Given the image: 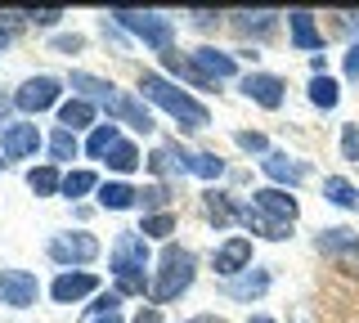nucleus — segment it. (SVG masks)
I'll use <instances>...</instances> for the list:
<instances>
[{
  "label": "nucleus",
  "instance_id": "obj_45",
  "mask_svg": "<svg viewBox=\"0 0 359 323\" xmlns=\"http://www.w3.org/2000/svg\"><path fill=\"white\" fill-rule=\"evenodd\" d=\"M5 46H9V27L0 23V50H5Z\"/></svg>",
  "mask_w": 359,
  "mask_h": 323
},
{
  "label": "nucleus",
  "instance_id": "obj_35",
  "mask_svg": "<svg viewBox=\"0 0 359 323\" xmlns=\"http://www.w3.org/2000/svg\"><path fill=\"white\" fill-rule=\"evenodd\" d=\"M341 153L346 162H359V126H341Z\"/></svg>",
  "mask_w": 359,
  "mask_h": 323
},
{
  "label": "nucleus",
  "instance_id": "obj_15",
  "mask_svg": "<svg viewBox=\"0 0 359 323\" xmlns=\"http://www.w3.org/2000/svg\"><path fill=\"white\" fill-rule=\"evenodd\" d=\"M149 171L153 175H194V153H184L180 144H162V149H153Z\"/></svg>",
  "mask_w": 359,
  "mask_h": 323
},
{
  "label": "nucleus",
  "instance_id": "obj_22",
  "mask_svg": "<svg viewBox=\"0 0 359 323\" xmlns=\"http://www.w3.org/2000/svg\"><path fill=\"white\" fill-rule=\"evenodd\" d=\"M135 202H140V188H130V184H121V180L99 184V207H104V211H126Z\"/></svg>",
  "mask_w": 359,
  "mask_h": 323
},
{
  "label": "nucleus",
  "instance_id": "obj_11",
  "mask_svg": "<svg viewBox=\"0 0 359 323\" xmlns=\"http://www.w3.org/2000/svg\"><path fill=\"white\" fill-rule=\"evenodd\" d=\"M104 108H108V117L126 121L130 130H140V135H149V130H153V113H149L144 104H135L130 95H121V90H112V95L104 99Z\"/></svg>",
  "mask_w": 359,
  "mask_h": 323
},
{
  "label": "nucleus",
  "instance_id": "obj_28",
  "mask_svg": "<svg viewBox=\"0 0 359 323\" xmlns=\"http://www.w3.org/2000/svg\"><path fill=\"white\" fill-rule=\"evenodd\" d=\"M104 162H108V171H117V175H126V171H135V166H140V149H135V144H130V139H121V144H117V149H112V153H108V158H104Z\"/></svg>",
  "mask_w": 359,
  "mask_h": 323
},
{
  "label": "nucleus",
  "instance_id": "obj_32",
  "mask_svg": "<svg viewBox=\"0 0 359 323\" xmlns=\"http://www.w3.org/2000/svg\"><path fill=\"white\" fill-rule=\"evenodd\" d=\"M140 207H144V211H153V216H162V211L171 207V188H166V184H149V188H140Z\"/></svg>",
  "mask_w": 359,
  "mask_h": 323
},
{
  "label": "nucleus",
  "instance_id": "obj_40",
  "mask_svg": "<svg viewBox=\"0 0 359 323\" xmlns=\"http://www.w3.org/2000/svg\"><path fill=\"white\" fill-rule=\"evenodd\" d=\"M54 50H59V54H76V50H81V36H59Z\"/></svg>",
  "mask_w": 359,
  "mask_h": 323
},
{
  "label": "nucleus",
  "instance_id": "obj_14",
  "mask_svg": "<svg viewBox=\"0 0 359 323\" xmlns=\"http://www.w3.org/2000/svg\"><path fill=\"white\" fill-rule=\"evenodd\" d=\"M283 76H269V72H247L243 76V95L247 99H256L261 108H278L283 104Z\"/></svg>",
  "mask_w": 359,
  "mask_h": 323
},
{
  "label": "nucleus",
  "instance_id": "obj_5",
  "mask_svg": "<svg viewBox=\"0 0 359 323\" xmlns=\"http://www.w3.org/2000/svg\"><path fill=\"white\" fill-rule=\"evenodd\" d=\"M99 256V238L95 233H54L50 238V261L54 265H90Z\"/></svg>",
  "mask_w": 359,
  "mask_h": 323
},
{
  "label": "nucleus",
  "instance_id": "obj_47",
  "mask_svg": "<svg viewBox=\"0 0 359 323\" xmlns=\"http://www.w3.org/2000/svg\"><path fill=\"white\" fill-rule=\"evenodd\" d=\"M252 323H274V319H269V315H256V319H252Z\"/></svg>",
  "mask_w": 359,
  "mask_h": 323
},
{
  "label": "nucleus",
  "instance_id": "obj_20",
  "mask_svg": "<svg viewBox=\"0 0 359 323\" xmlns=\"http://www.w3.org/2000/svg\"><path fill=\"white\" fill-rule=\"evenodd\" d=\"M269 292V270H247L243 278H229V283H224V296L229 301H256V296H265Z\"/></svg>",
  "mask_w": 359,
  "mask_h": 323
},
{
  "label": "nucleus",
  "instance_id": "obj_9",
  "mask_svg": "<svg viewBox=\"0 0 359 323\" xmlns=\"http://www.w3.org/2000/svg\"><path fill=\"white\" fill-rule=\"evenodd\" d=\"M238 225L252 229V233H261V238H269V242L292 238V225H287V220H274L269 211H261L256 202H238Z\"/></svg>",
  "mask_w": 359,
  "mask_h": 323
},
{
  "label": "nucleus",
  "instance_id": "obj_10",
  "mask_svg": "<svg viewBox=\"0 0 359 323\" xmlns=\"http://www.w3.org/2000/svg\"><path fill=\"white\" fill-rule=\"evenodd\" d=\"M211 265H216V274H224V278L243 274L247 265H252V238H243V233L224 238L220 247H216V256H211Z\"/></svg>",
  "mask_w": 359,
  "mask_h": 323
},
{
  "label": "nucleus",
  "instance_id": "obj_37",
  "mask_svg": "<svg viewBox=\"0 0 359 323\" xmlns=\"http://www.w3.org/2000/svg\"><path fill=\"white\" fill-rule=\"evenodd\" d=\"M238 149H247V153H269V144H265L261 130H238Z\"/></svg>",
  "mask_w": 359,
  "mask_h": 323
},
{
  "label": "nucleus",
  "instance_id": "obj_7",
  "mask_svg": "<svg viewBox=\"0 0 359 323\" xmlns=\"http://www.w3.org/2000/svg\"><path fill=\"white\" fill-rule=\"evenodd\" d=\"M59 90H63L59 76H32V81H22V85H18L14 104L22 108V113H45V108L59 104Z\"/></svg>",
  "mask_w": 359,
  "mask_h": 323
},
{
  "label": "nucleus",
  "instance_id": "obj_48",
  "mask_svg": "<svg viewBox=\"0 0 359 323\" xmlns=\"http://www.w3.org/2000/svg\"><path fill=\"white\" fill-rule=\"evenodd\" d=\"M0 108H5V95H0Z\"/></svg>",
  "mask_w": 359,
  "mask_h": 323
},
{
  "label": "nucleus",
  "instance_id": "obj_16",
  "mask_svg": "<svg viewBox=\"0 0 359 323\" xmlns=\"http://www.w3.org/2000/svg\"><path fill=\"white\" fill-rule=\"evenodd\" d=\"M95 287H99V278H95V274H86V270H81V274H59V278L50 283V296L59 301V305H72V301L90 296Z\"/></svg>",
  "mask_w": 359,
  "mask_h": 323
},
{
  "label": "nucleus",
  "instance_id": "obj_39",
  "mask_svg": "<svg viewBox=\"0 0 359 323\" xmlns=\"http://www.w3.org/2000/svg\"><path fill=\"white\" fill-rule=\"evenodd\" d=\"M346 76H351V81H359V46L346 50Z\"/></svg>",
  "mask_w": 359,
  "mask_h": 323
},
{
  "label": "nucleus",
  "instance_id": "obj_21",
  "mask_svg": "<svg viewBox=\"0 0 359 323\" xmlns=\"http://www.w3.org/2000/svg\"><path fill=\"white\" fill-rule=\"evenodd\" d=\"M202 211H207V220L216 229H224V225L238 220V202H233L229 193H220V188H207V193H202Z\"/></svg>",
  "mask_w": 359,
  "mask_h": 323
},
{
  "label": "nucleus",
  "instance_id": "obj_18",
  "mask_svg": "<svg viewBox=\"0 0 359 323\" xmlns=\"http://www.w3.org/2000/svg\"><path fill=\"white\" fill-rule=\"evenodd\" d=\"M252 202L261 207V211H269L274 220H287V225L297 220V211H301V207H297V198L283 193V188H256V193H252Z\"/></svg>",
  "mask_w": 359,
  "mask_h": 323
},
{
  "label": "nucleus",
  "instance_id": "obj_2",
  "mask_svg": "<svg viewBox=\"0 0 359 323\" xmlns=\"http://www.w3.org/2000/svg\"><path fill=\"white\" fill-rule=\"evenodd\" d=\"M140 90H144V99H153L157 108H166L184 130H202V126H211V113L198 104L194 95H184V90H175L166 76H157V72H144L140 76Z\"/></svg>",
  "mask_w": 359,
  "mask_h": 323
},
{
  "label": "nucleus",
  "instance_id": "obj_23",
  "mask_svg": "<svg viewBox=\"0 0 359 323\" xmlns=\"http://www.w3.org/2000/svg\"><path fill=\"white\" fill-rule=\"evenodd\" d=\"M90 121H95V104H90V99H67V104H59V126L63 130H81V126H90Z\"/></svg>",
  "mask_w": 359,
  "mask_h": 323
},
{
  "label": "nucleus",
  "instance_id": "obj_8",
  "mask_svg": "<svg viewBox=\"0 0 359 323\" xmlns=\"http://www.w3.org/2000/svg\"><path fill=\"white\" fill-rule=\"evenodd\" d=\"M314 247L323 256H332L337 265H346V270H359V233L351 229H323L319 238H314Z\"/></svg>",
  "mask_w": 359,
  "mask_h": 323
},
{
  "label": "nucleus",
  "instance_id": "obj_19",
  "mask_svg": "<svg viewBox=\"0 0 359 323\" xmlns=\"http://www.w3.org/2000/svg\"><path fill=\"white\" fill-rule=\"evenodd\" d=\"M287 27H292V46H297V50H323V32L314 27V14H306V9H292V14H287Z\"/></svg>",
  "mask_w": 359,
  "mask_h": 323
},
{
  "label": "nucleus",
  "instance_id": "obj_17",
  "mask_svg": "<svg viewBox=\"0 0 359 323\" xmlns=\"http://www.w3.org/2000/svg\"><path fill=\"white\" fill-rule=\"evenodd\" d=\"M265 175L269 180H278V184H301L310 175V166L306 162H297V158H287V153H265Z\"/></svg>",
  "mask_w": 359,
  "mask_h": 323
},
{
  "label": "nucleus",
  "instance_id": "obj_29",
  "mask_svg": "<svg viewBox=\"0 0 359 323\" xmlns=\"http://www.w3.org/2000/svg\"><path fill=\"white\" fill-rule=\"evenodd\" d=\"M99 188V175L95 171H67L63 175V193L67 198H86V193H95Z\"/></svg>",
  "mask_w": 359,
  "mask_h": 323
},
{
  "label": "nucleus",
  "instance_id": "obj_36",
  "mask_svg": "<svg viewBox=\"0 0 359 323\" xmlns=\"http://www.w3.org/2000/svg\"><path fill=\"white\" fill-rule=\"evenodd\" d=\"M117 305H121V296H117V292H99V296H95V305H90V315H95V319H99V315H117Z\"/></svg>",
  "mask_w": 359,
  "mask_h": 323
},
{
  "label": "nucleus",
  "instance_id": "obj_26",
  "mask_svg": "<svg viewBox=\"0 0 359 323\" xmlns=\"http://www.w3.org/2000/svg\"><path fill=\"white\" fill-rule=\"evenodd\" d=\"M274 23H278V14H269V9H261V14H233V27L243 36H269Z\"/></svg>",
  "mask_w": 359,
  "mask_h": 323
},
{
  "label": "nucleus",
  "instance_id": "obj_12",
  "mask_svg": "<svg viewBox=\"0 0 359 323\" xmlns=\"http://www.w3.org/2000/svg\"><path fill=\"white\" fill-rule=\"evenodd\" d=\"M189 63L207 76V81H229V76H238V63H233V54H224V50H216V46H202V50H194L189 54Z\"/></svg>",
  "mask_w": 359,
  "mask_h": 323
},
{
  "label": "nucleus",
  "instance_id": "obj_24",
  "mask_svg": "<svg viewBox=\"0 0 359 323\" xmlns=\"http://www.w3.org/2000/svg\"><path fill=\"white\" fill-rule=\"evenodd\" d=\"M323 198H328L332 207H346V211H359V188L346 180V175H328L323 180Z\"/></svg>",
  "mask_w": 359,
  "mask_h": 323
},
{
  "label": "nucleus",
  "instance_id": "obj_34",
  "mask_svg": "<svg viewBox=\"0 0 359 323\" xmlns=\"http://www.w3.org/2000/svg\"><path fill=\"white\" fill-rule=\"evenodd\" d=\"M175 229V216H171V211H162V216H144V238H166V233H171Z\"/></svg>",
  "mask_w": 359,
  "mask_h": 323
},
{
  "label": "nucleus",
  "instance_id": "obj_13",
  "mask_svg": "<svg viewBox=\"0 0 359 323\" xmlns=\"http://www.w3.org/2000/svg\"><path fill=\"white\" fill-rule=\"evenodd\" d=\"M36 149H41V130L32 126V121H14V126H5V135H0V153H5V158H32Z\"/></svg>",
  "mask_w": 359,
  "mask_h": 323
},
{
  "label": "nucleus",
  "instance_id": "obj_41",
  "mask_svg": "<svg viewBox=\"0 0 359 323\" xmlns=\"http://www.w3.org/2000/svg\"><path fill=\"white\" fill-rule=\"evenodd\" d=\"M189 18H194L198 27H211V23H220V14H211V9H194V14H189Z\"/></svg>",
  "mask_w": 359,
  "mask_h": 323
},
{
  "label": "nucleus",
  "instance_id": "obj_1",
  "mask_svg": "<svg viewBox=\"0 0 359 323\" xmlns=\"http://www.w3.org/2000/svg\"><path fill=\"white\" fill-rule=\"evenodd\" d=\"M112 278H117V296H144L149 292V238L144 233H117L112 242Z\"/></svg>",
  "mask_w": 359,
  "mask_h": 323
},
{
  "label": "nucleus",
  "instance_id": "obj_25",
  "mask_svg": "<svg viewBox=\"0 0 359 323\" xmlns=\"http://www.w3.org/2000/svg\"><path fill=\"white\" fill-rule=\"evenodd\" d=\"M27 184H32V193H36V198L63 193V175H59V166H54V162H45V166H32V171H27Z\"/></svg>",
  "mask_w": 359,
  "mask_h": 323
},
{
  "label": "nucleus",
  "instance_id": "obj_43",
  "mask_svg": "<svg viewBox=\"0 0 359 323\" xmlns=\"http://www.w3.org/2000/svg\"><path fill=\"white\" fill-rule=\"evenodd\" d=\"M341 23L351 27V32H359V14H341Z\"/></svg>",
  "mask_w": 359,
  "mask_h": 323
},
{
  "label": "nucleus",
  "instance_id": "obj_30",
  "mask_svg": "<svg viewBox=\"0 0 359 323\" xmlns=\"http://www.w3.org/2000/svg\"><path fill=\"white\" fill-rule=\"evenodd\" d=\"M310 104L323 108V113L337 108V81H332V76H314V81H310Z\"/></svg>",
  "mask_w": 359,
  "mask_h": 323
},
{
  "label": "nucleus",
  "instance_id": "obj_27",
  "mask_svg": "<svg viewBox=\"0 0 359 323\" xmlns=\"http://www.w3.org/2000/svg\"><path fill=\"white\" fill-rule=\"evenodd\" d=\"M117 144H121V135H117V126L108 121V126H95V130H90L86 153H90V158H108V153L117 149Z\"/></svg>",
  "mask_w": 359,
  "mask_h": 323
},
{
  "label": "nucleus",
  "instance_id": "obj_38",
  "mask_svg": "<svg viewBox=\"0 0 359 323\" xmlns=\"http://www.w3.org/2000/svg\"><path fill=\"white\" fill-rule=\"evenodd\" d=\"M22 18H27V23H36V27H54L63 18V9H27Z\"/></svg>",
  "mask_w": 359,
  "mask_h": 323
},
{
  "label": "nucleus",
  "instance_id": "obj_3",
  "mask_svg": "<svg viewBox=\"0 0 359 323\" xmlns=\"http://www.w3.org/2000/svg\"><path fill=\"white\" fill-rule=\"evenodd\" d=\"M194 274H198L194 252H189V247H175V242H166L162 265H157V278H153V287H149V301H153L157 310H162L166 301H175L180 292H189Z\"/></svg>",
  "mask_w": 359,
  "mask_h": 323
},
{
  "label": "nucleus",
  "instance_id": "obj_6",
  "mask_svg": "<svg viewBox=\"0 0 359 323\" xmlns=\"http://www.w3.org/2000/svg\"><path fill=\"white\" fill-rule=\"evenodd\" d=\"M36 274L32 270H0V305H14V310H27L36 305Z\"/></svg>",
  "mask_w": 359,
  "mask_h": 323
},
{
  "label": "nucleus",
  "instance_id": "obj_4",
  "mask_svg": "<svg viewBox=\"0 0 359 323\" xmlns=\"http://www.w3.org/2000/svg\"><path fill=\"white\" fill-rule=\"evenodd\" d=\"M112 23L117 27H126L135 32V36L144 41V46H153V50H171V41H175V23L166 14H140V9H112Z\"/></svg>",
  "mask_w": 359,
  "mask_h": 323
},
{
  "label": "nucleus",
  "instance_id": "obj_46",
  "mask_svg": "<svg viewBox=\"0 0 359 323\" xmlns=\"http://www.w3.org/2000/svg\"><path fill=\"white\" fill-rule=\"evenodd\" d=\"M95 323H121V315H99Z\"/></svg>",
  "mask_w": 359,
  "mask_h": 323
},
{
  "label": "nucleus",
  "instance_id": "obj_42",
  "mask_svg": "<svg viewBox=\"0 0 359 323\" xmlns=\"http://www.w3.org/2000/svg\"><path fill=\"white\" fill-rule=\"evenodd\" d=\"M135 323H162V310H157V305H149V310H140V319H135Z\"/></svg>",
  "mask_w": 359,
  "mask_h": 323
},
{
  "label": "nucleus",
  "instance_id": "obj_31",
  "mask_svg": "<svg viewBox=\"0 0 359 323\" xmlns=\"http://www.w3.org/2000/svg\"><path fill=\"white\" fill-rule=\"evenodd\" d=\"M76 149H81V144H76V135H72V130H54V135H50V158L54 162H72L76 158Z\"/></svg>",
  "mask_w": 359,
  "mask_h": 323
},
{
  "label": "nucleus",
  "instance_id": "obj_33",
  "mask_svg": "<svg viewBox=\"0 0 359 323\" xmlns=\"http://www.w3.org/2000/svg\"><path fill=\"white\" fill-rule=\"evenodd\" d=\"M194 175H202V180H220L224 158H216V153H194Z\"/></svg>",
  "mask_w": 359,
  "mask_h": 323
},
{
  "label": "nucleus",
  "instance_id": "obj_44",
  "mask_svg": "<svg viewBox=\"0 0 359 323\" xmlns=\"http://www.w3.org/2000/svg\"><path fill=\"white\" fill-rule=\"evenodd\" d=\"M189 323H224L220 315H198V319H189Z\"/></svg>",
  "mask_w": 359,
  "mask_h": 323
}]
</instances>
